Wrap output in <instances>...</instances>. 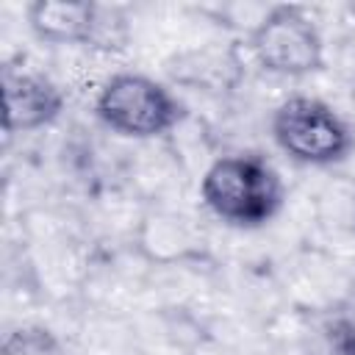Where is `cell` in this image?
Returning a JSON list of instances; mask_svg holds the SVG:
<instances>
[{
	"mask_svg": "<svg viewBox=\"0 0 355 355\" xmlns=\"http://www.w3.org/2000/svg\"><path fill=\"white\" fill-rule=\"evenodd\" d=\"M100 6L83 0H36L28 6V28L47 44L94 47Z\"/></svg>",
	"mask_w": 355,
	"mask_h": 355,
	"instance_id": "8992f818",
	"label": "cell"
},
{
	"mask_svg": "<svg viewBox=\"0 0 355 355\" xmlns=\"http://www.w3.org/2000/svg\"><path fill=\"white\" fill-rule=\"evenodd\" d=\"M139 250L155 263H183L202 255V239L178 214H150L139 227Z\"/></svg>",
	"mask_w": 355,
	"mask_h": 355,
	"instance_id": "52a82bcc",
	"label": "cell"
},
{
	"mask_svg": "<svg viewBox=\"0 0 355 355\" xmlns=\"http://www.w3.org/2000/svg\"><path fill=\"white\" fill-rule=\"evenodd\" d=\"M202 205L233 227H258L283 205V180L277 169L252 153L219 155L200 178Z\"/></svg>",
	"mask_w": 355,
	"mask_h": 355,
	"instance_id": "6da1fadb",
	"label": "cell"
},
{
	"mask_svg": "<svg viewBox=\"0 0 355 355\" xmlns=\"http://www.w3.org/2000/svg\"><path fill=\"white\" fill-rule=\"evenodd\" d=\"M255 64L280 78H305L324 64V42L313 19L297 6H269L250 28Z\"/></svg>",
	"mask_w": 355,
	"mask_h": 355,
	"instance_id": "277c9868",
	"label": "cell"
},
{
	"mask_svg": "<svg viewBox=\"0 0 355 355\" xmlns=\"http://www.w3.org/2000/svg\"><path fill=\"white\" fill-rule=\"evenodd\" d=\"M316 219L324 233L355 239V178L333 175L316 197Z\"/></svg>",
	"mask_w": 355,
	"mask_h": 355,
	"instance_id": "ba28073f",
	"label": "cell"
},
{
	"mask_svg": "<svg viewBox=\"0 0 355 355\" xmlns=\"http://www.w3.org/2000/svg\"><path fill=\"white\" fill-rule=\"evenodd\" d=\"M94 114L108 130L125 139H158L183 116L175 94L141 72L111 75L97 89Z\"/></svg>",
	"mask_w": 355,
	"mask_h": 355,
	"instance_id": "3957f363",
	"label": "cell"
},
{
	"mask_svg": "<svg viewBox=\"0 0 355 355\" xmlns=\"http://www.w3.org/2000/svg\"><path fill=\"white\" fill-rule=\"evenodd\" d=\"M3 128L6 133H31L58 119L64 108L61 89L25 67H3Z\"/></svg>",
	"mask_w": 355,
	"mask_h": 355,
	"instance_id": "5b68a950",
	"label": "cell"
},
{
	"mask_svg": "<svg viewBox=\"0 0 355 355\" xmlns=\"http://www.w3.org/2000/svg\"><path fill=\"white\" fill-rule=\"evenodd\" d=\"M327 333L336 355H355V286L333 308Z\"/></svg>",
	"mask_w": 355,
	"mask_h": 355,
	"instance_id": "9c48e42d",
	"label": "cell"
},
{
	"mask_svg": "<svg viewBox=\"0 0 355 355\" xmlns=\"http://www.w3.org/2000/svg\"><path fill=\"white\" fill-rule=\"evenodd\" d=\"M272 139L297 164L333 166L344 161L355 144L341 114L319 97L291 94L272 111Z\"/></svg>",
	"mask_w": 355,
	"mask_h": 355,
	"instance_id": "7a4b0ae2",
	"label": "cell"
}]
</instances>
